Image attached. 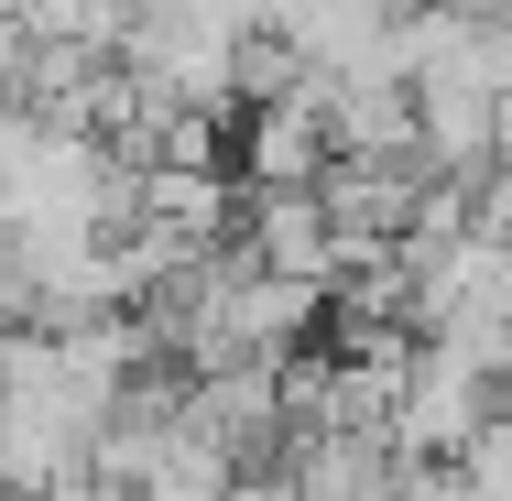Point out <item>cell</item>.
<instances>
[{"label": "cell", "instance_id": "277c9868", "mask_svg": "<svg viewBox=\"0 0 512 501\" xmlns=\"http://www.w3.org/2000/svg\"><path fill=\"white\" fill-rule=\"evenodd\" d=\"M404 447L393 436H295L284 447V480L295 501H404Z\"/></svg>", "mask_w": 512, "mask_h": 501}, {"label": "cell", "instance_id": "3957f363", "mask_svg": "<svg viewBox=\"0 0 512 501\" xmlns=\"http://www.w3.org/2000/svg\"><path fill=\"white\" fill-rule=\"evenodd\" d=\"M338 164V131H327V99H273L240 120V186H316Z\"/></svg>", "mask_w": 512, "mask_h": 501}, {"label": "cell", "instance_id": "6da1fadb", "mask_svg": "<svg viewBox=\"0 0 512 501\" xmlns=\"http://www.w3.org/2000/svg\"><path fill=\"white\" fill-rule=\"evenodd\" d=\"M240 55H251V0H175L164 22L120 44L153 109H207V120L240 109Z\"/></svg>", "mask_w": 512, "mask_h": 501}, {"label": "cell", "instance_id": "5b68a950", "mask_svg": "<svg viewBox=\"0 0 512 501\" xmlns=\"http://www.w3.org/2000/svg\"><path fill=\"white\" fill-rule=\"evenodd\" d=\"M0 22H33V33H77V0H0Z\"/></svg>", "mask_w": 512, "mask_h": 501}, {"label": "cell", "instance_id": "52a82bcc", "mask_svg": "<svg viewBox=\"0 0 512 501\" xmlns=\"http://www.w3.org/2000/svg\"><path fill=\"white\" fill-rule=\"evenodd\" d=\"M491 175H512V109H502V164H491Z\"/></svg>", "mask_w": 512, "mask_h": 501}, {"label": "cell", "instance_id": "8992f818", "mask_svg": "<svg viewBox=\"0 0 512 501\" xmlns=\"http://www.w3.org/2000/svg\"><path fill=\"white\" fill-rule=\"evenodd\" d=\"M229 501H295V480L284 469H251V480H229Z\"/></svg>", "mask_w": 512, "mask_h": 501}, {"label": "cell", "instance_id": "7a4b0ae2", "mask_svg": "<svg viewBox=\"0 0 512 501\" xmlns=\"http://www.w3.org/2000/svg\"><path fill=\"white\" fill-rule=\"evenodd\" d=\"M240 251L262 273H295V284H338L349 273V240L316 186H240Z\"/></svg>", "mask_w": 512, "mask_h": 501}]
</instances>
